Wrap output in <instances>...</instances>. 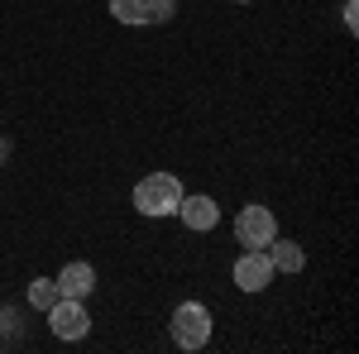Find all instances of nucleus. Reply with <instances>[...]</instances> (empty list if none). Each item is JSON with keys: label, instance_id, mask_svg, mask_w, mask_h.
Listing matches in <instances>:
<instances>
[{"label": "nucleus", "instance_id": "1", "mask_svg": "<svg viewBox=\"0 0 359 354\" xmlns=\"http://www.w3.org/2000/svg\"><path fill=\"white\" fill-rule=\"evenodd\" d=\"M177 201H182V182H177L172 172H149V177H139V187H135L139 216H154V220L172 216Z\"/></svg>", "mask_w": 359, "mask_h": 354}, {"label": "nucleus", "instance_id": "2", "mask_svg": "<svg viewBox=\"0 0 359 354\" xmlns=\"http://www.w3.org/2000/svg\"><path fill=\"white\" fill-rule=\"evenodd\" d=\"M172 340H177V350H206V340H211V311L201 301H182L172 311Z\"/></svg>", "mask_w": 359, "mask_h": 354}, {"label": "nucleus", "instance_id": "3", "mask_svg": "<svg viewBox=\"0 0 359 354\" xmlns=\"http://www.w3.org/2000/svg\"><path fill=\"white\" fill-rule=\"evenodd\" d=\"M278 235V220L269 206H245L240 216H235V240L245 249H269V240Z\"/></svg>", "mask_w": 359, "mask_h": 354}, {"label": "nucleus", "instance_id": "4", "mask_svg": "<svg viewBox=\"0 0 359 354\" xmlns=\"http://www.w3.org/2000/svg\"><path fill=\"white\" fill-rule=\"evenodd\" d=\"M48 326H53L57 340H82L86 330H91V316H86V306L77 297H57L48 306Z\"/></svg>", "mask_w": 359, "mask_h": 354}, {"label": "nucleus", "instance_id": "5", "mask_svg": "<svg viewBox=\"0 0 359 354\" xmlns=\"http://www.w3.org/2000/svg\"><path fill=\"white\" fill-rule=\"evenodd\" d=\"M177 10V0H111V15L120 25H163Z\"/></svg>", "mask_w": 359, "mask_h": 354}, {"label": "nucleus", "instance_id": "6", "mask_svg": "<svg viewBox=\"0 0 359 354\" xmlns=\"http://www.w3.org/2000/svg\"><path fill=\"white\" fill-rule=\"evenodd\" d=\"M269 282H273L269 254H264V249H245L240 264H235V287H240V292H264Z\"/></svg>", "mask_w": 359, "mask_h": 354}, {"label": "nucleus", "instance_id": "7", "mask_svg": "<svg viewBox=\"0 0 359 354\" xmlns=\"http://www.w3.org/2000/svg\"><path fill=\"white\" fill-rule=\"evenodd\" d=\"M177 216H182V225H187L192 235H206V230H216V220H221V206H216L211 196H187V191H182V201H177Z\"/></svg>", "mask_w": 359, "mask_h": 354}, {"label": "nucleus", "instance_id": "8", "mask_svg": "<svg viewBox=\"0 0 359 354\" xmlns=\"http://www.w3.org/2000/svg\"><path fill=\"white\" fill-rule=\"evenodd\" d=\"M53 282H57V297H77V301H86L91 292H96V268L77 259V264H62V273H57Z\"/></svg>", "mask_w": 359, "mask_h": 354}, {"label": "nucleus", "instance_id": "9", "mask_svg": "<svg viewBox=\"0 0 359 354\" xmlns=\"http://www.w3.org/2000/svg\"><path fill=\"white\" fill-rule=\"evenodd\" d=\"M269 264H273V273H302L306 268V254H302V245H292V240H269Z\"/></svg>", "mask_w": 359, "mask_h": 354}, {"label": "nucleus", "instance_id": "10", "mask_svg": "<svg viewBox=\"0 0 359 354\" xmlns=\"http://www.w3.org/2000/svg\"><path fill=\"white\" fill-rule=\"evenodd\" d=\"M53 301H57V282H53V278H34V282H29V306L48 311Z\"/></svg>", "mask_w": 359, "mask_h": 354}, {"label": "nucleus", "instance_id": "11", "mask_svg": "<svg viewBox=\"0 0 359 354\" xmlns=\"http://www.w3.org/2000/svg\"><path fill=\"white\" fill-rule=\"evenodd\" d=\"M5 154H10V144H5V139H0V158H5Z\"/></svg>", "mask_w": 359, "mask_h": 354}, {"label": "nucleus", "instance_id": "12", "mask_svg": "<svg viewBox=\"0 0 359 354\" xmlns=\"http://www.w3.org/2000/svg\"><path fill=\"white\" fill-rule=\"evenodd\" d=\"M235 5H249V0H235Z\"/></svg>", "mask_w": 359, "mask_h": 354}, {"label": "nucleus", "instance_id": "13", "mask_svg": "<svg viewBox=\"0 0 359 354\" xmlns=\"http://www.w3.org/2000/svg\"><path fill=\"white\" fill-rule=\"evenodd\" d=\"M345 5H355V0H345Z\"/></svg>", "mask_w": 359, "mask_h": 354}]
</instances>
